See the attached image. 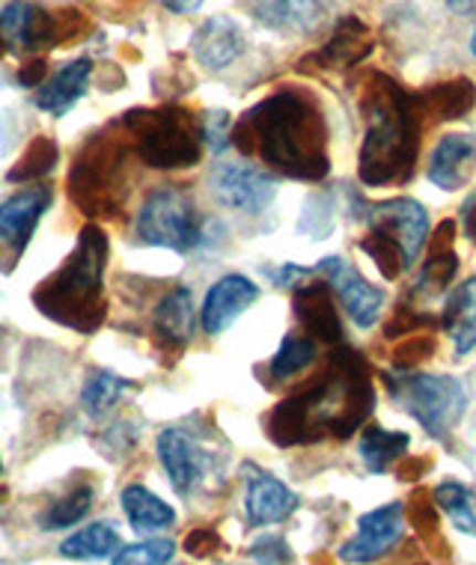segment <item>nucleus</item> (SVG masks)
I'll use <instances>...</instances> for the list:
<instances>
[{"mask_svg": "<svg viewBox=\"0 0 476 565\" xmlns=\"http://www.w3.org/2000/svg\"><path fill=\"white\" fill-rule=\"evenodd\" d=\"M3 45H7V42H3V36H0V54H3Z\"/></svg>", "mask_w": 476, "mask_h": 565, "instance_id": "nucleus-43", "label": "nucleus"}, {"mask_svg": "<svg viewBox=\"0 0 476 565\" xmlns=\"http://www.w3.org/2000/svg\"><path fill=\"white\" fill-rule=\"evenodd\" d=\"M191 51H194L200 66L209 68V72H221L230 63H235L244 51V33L233 19L214 15L197 28V33L191 36Z\"/></svg>", "mask_w": 476, "mask_h": 565, "instance_id": "nucleus-16", "label": "nucleus"}, {"mask_svg": "<svg viewBox=\"0 0 476 565\" xmlns=\"http://www.w3.org/2000/svg\"><path fill=\"white\" fill-rule=\"evenodd\" d=\"M173 542L170 539H146L137 545L119 547L114 565H167L173 559Z\"/></svg>", "mask_w": 476, "mask_h": 565, "instance_id": "nucleus-33", "label": "nucleus"}, {"mask_svg": "<svg viewBox=\"0 0 476 565\" xmlns=\"http://www.w3.org/2000/svg\"><path fill=\"white\" fill-rule=\"evenodd\" d=\"M265 28L283 33H310L325 15V0H247Z\"/></svg>", "mask_w": 476, "mask_h": 565, "instance_id": "nucleus-20", "label": "nucleus"}, {"mask_svg": "<svg viewBox=\"0 0 476 565\" xmlns=\"http://www.w3.org/2000/svg\"><path fill=\"white\" fill-rule=\"evenodd\" d=\"M313 274H319L328 280L337 298H340L342 310L349 316L351 322L358 324L360 331H367L372 324L379 322L381 307H384V292L375 289L372 282H367L360 277L355 268H351L342 256H328V259H321Z\"/></svg>", "mask_w": 476, "mask_h": 565, "instance_id": "nucleus-10", "label": "nucleus"}, {"mask_svg": "<svg viewBox=\"0 0 476 565\" xmlns=\"http://www.w3.org/2000/svg\"><path fill=\"white\" fill-rule=\"evenodd\" d=\"M388 384L393 399L435 438H447L467 408L465 384L453 375H411L409 372L402 379H390Z\"/></svg>", "mask_w": 476, "mask_h": 565, "instance_id": "nucleus-5", "label": "nucleus"}, {"mask_svg": "<svg viewBox=\"0 0 476 565\" xmlns=\"http://www.w3.org/2000/svg\"><path fill=\"white\" fill-rule=\"evenodd\" d=\"M444 328L456 340V354H470L476 349V277L462 282L444 307Z\"/></svg>", "mask_w": 476, "mask_h": 565, "instance_id": "nucleus-24", "label": "nucleus"}, {"mask_svg": "<svg viewBox=\"0 0 476 565\" xmlns=\"http://www.w3.org/2000/svg\"><path fill=\"white\" fill-rule=\"evenodd\" d=\"M367 224H370L372 238H379V242L388 244L390 250H396L402 256L405 268L417 263L429 235V215L417 200L399 196V200L372 205Z\"/></svg>", "mask_w": 476, "mask_h": 565, "instance_id": "nucleus-8", "label": "nucleus"}, {"mask_svg": "<svg viewBox=\"0 0 476 565\" xmlns=\"http://www.w3.org/2000/svg\"><path fill=\"white\" fill-rule=\"evenodd\" d=\"M194 295L188 286H176L170 292L158 301L156 316H152V324H156V333L167 345H186L191 337H194Z\"/></svg>", "mask_w": 476, "mask_h": 565, "instance_id": "nucleus-21", "label": "nucleus"}, {"mask_svg": "<svg viewBox=\"0 0 476 565\" xmlns=\"http://www.w3.org/2000/svg\"><path fill=\"white\" fill-rule=\"evenodd\" d=\"M256 298H260V286L251 277H244V274H226V277H221L205 292L203 312H200L203 331L212 333V337L224 333Z\"/></svg>", "mask_w": 476, "mask_h": 565, "instance_id": "nucleus-14", "label": "nucleus"}, {"mask_svg": "<svg viewBox=\"0 0 476 565\" xmlns=\"http://www.w3.org/2000/svg\"><path fill=\"white\" fill-rule=\"evenodd\" d=\"M123 147L107 143L105 137H93L81 152L78 164L68 175V194L87 215H110L123 203Z\"/></svg>", "mask_w": 476, "mask_h": 565, "instance_id": "nucleus-7", "label": "nucleus"}, {"mask_svg": "<svg viewBox=\"0 0 476 565\" xmlns=\"http://www.w3.org/2000/svg\"><path fill=\"white\" fill-rule=\"evenodd\" d=\"M203 140L209 143L212 152L226 149V140H230V114H224V110L209 114V117L203 119Z\"/></svg>", "mask_w": 476, "mask_h": 565, "instance_id": "nucleus-35", "label": "nucleus"}, {"mask_svg": "<svg viewBox=\"0 0 476 565\" xmlns=\"http://www.w3.org/2000/svg\"><path fill=\"white\" fill-rule=\"evenodd\" d=\"M405 533V509L402 503H388L367 512L358 521V533L340 547L342 563H375L399 545Z\"/></svg>", "mask_w": 476, "mask_h": 565, "instance_id": "nucleus-11", "label": "nucleus"}, {"mask_svg": "<svg viewBox=\"0 0 476 565\" xmlns=\"http://www.w3.org/2000/svg\"><path fill=\"white\" fill-rule=\"evenodd\" d=\"M447 7L453 12H462V15H465V12L476 10V0H447Z\"/></svg>", "mask_w": 476, "mask_h": 565, "instance_id": "nucleus-41", "label": "nucleus"}, {"mask_svg": "<svg viewBox=\"0 0 476 565\" xmlns=\"http://www.w3.org/2000/svg\"><path fill=\"white\" fill-rule=\"evenodd\" d=\"M429 105H432L435 114H441V119H453L474 105V87L467 81H456V84H447V87H437L432 89Z\"/></svg>", "mask_w": 476, "mask_h": 565, "instance_id": "nucleus-34", "label": "nucleus"}, {"mask_svg": "<svg viewBox=\"0 0 476 565\" xmlns=\"http://www.w3.org/2000/svg\"><path fill=\"white\" fill-rule=\"evenodd\" d=\"M137 238L152 247L188 254L200 242L194 200L182 188H156L137 212Z\"/></svg>", "mask_w": 476, "mask_h": 565, "instance_id": "nucleus-6", "label": "nucleus"}, {"mask_svg": "<svg viewBox=\"0 0 476 565\" xmlns=\"http://www.w3.org/2000/svg\"><path fill=\"white\" fill-rule=\"evenodd\" d=\"M325 137V119L310 98L298 89H281L244 117L239 147L286 175L321 179L328 173Z\"/></svg>", "mask_w": 476, "mask_h": 565, "instance_id": "nucleus-1", "label": "nucleus"}, {"mask_svg": "<svg viewBox=\"0 0 476 565\" xmlns=\"http://www.w3.org/2000/svg\"><path fill=\"white\" fill-rule=\"evenodd\" d=\"M119 545H123V539H119L117 526L107 524V521H98V524L78 530L75 536H68L60 545V556H66V559H105Z\"/></svg>", "mask_w": 476, "mask_h": 565, "instance_id": "nucleus-25", "label": "nucleus"}, {"mask_svg": "<svg viewBox=\"0 0 476 565\" xmlns=\"http://www.w3.org/2000/svg\"><path fill=\"white\" fill-rule=\"evenodd\" d=\"M409 444L411 438L402 435V431H384L379 426H367L363 438H360V458L372 473H384L409 449Z\"/></svg>", "mask_w": 476, "mask_h": 565, "instance_id": "nucleus-26", "label": "nucleus"}, {"mask_svg": "<svg viewBox=\"0 0 476 565\" xmlns=\"http://www.w3.org/2000/svg\"><path fill=\"white\" fill-rule=\"evenodd\" d=\"M123 126L131 131L137 152L149 167L173 170V167H191L200 158L203 143V126H197L186 110H146V114H128Z\"/></svg>", "mask_w": 476, "mask_h": 565, "instance_id": "nucleus-4", "label": "nucleus"}, {"mask_svg": "<svg viewBox=\"0 0 476 565\" xmlns=\"http://www.w3.org/2000/svg\"><path fill=\"white\" fill-rule=\"evenodd\" d=\"M313 361H316V342L307 340V337H298V333H292V337L283 340L281 351L274 354V379H292V375H298V372L307 370Z\"/></svg>", "mask_w": 476, "mask_h": 565, "instance_id": "nucleus-32", "label": "nucleus"}, {"mask_svg": "<svg viewBox=\"0 0 476 565\" xmlns=\"http://www.w3.org/2000/svg\"><path fill=\"white\" fill-rule=\"evenodd\" d=\"M45 81L49 78H45V63H42V60H33L28 66V72H24V68L19 72L21 87H42Z\"/></svg>", "mask_w": 476, "mask_h": 565, "instance_id": "nucleus-38", "label": "nucleus"}, {"mask_svg": "<svg viewBox=\"0 0 476 565\" xmlns=\"http://www.w3.org/2000/svg\"><path fill=\"white\" fill-rule=\"evenodd\" d=\"M465 226H467V235L476 242V203H470L465 209Z\"/></svg>", "mask_w": 476, "mask_h": 565, "instance_id": "nucleus-40", "label": "nucleus"}, {"mask_svg": "<svg viewBox=\"0 0 476 565\" xmlns=\"http://www.w3.org/2000/svg\"><path fill=\"white\" fill-rule=\"evenodd\" d=\"M209 191L226 209L260 215L277 196V179L253 164H218L209 173Z\"/></svg>", "mask_w": 476, "mask_h": 565, "instance_id": "nucleus-9", "label": "nucleus"}, {"mask_svg": "<svg viewBox=\"0 0 476 565\" xmlns=\"http://www.w3.org/2000/svg\"><path fill=\"white\" fill-rule=\"evenodd\" d=\"M123 509H126L128 524L135 533H161L167 526L176 524L173 507H167L165 500L156 498L149 488L144 486H128L123 491Z\"/></svg>", "mask_w": 476, "mask_h": 565, "instance_id": "nucleus-23", "label": "nucleus"}, {"mask_svg": "<svg viewBox=\"0 0 476 565\" xmlns=\"http://www.w3.org/2000/svg\"><path fill=\"white\" fill-rule=\"evenodd\" d=\"M476 167V137L474 135H447L432 152L429 179L444 191H458L465 185Z\"/></svg>", "mask_w": 476, "mask_h": 565, "instance_id": "nucleus-18", "label": "nucleus"}, {"mask_svg": "<svg viewBox=\"0 0 476 565\" xmlns=\"http://www.w3.org/2000/svg\"><path fill=\"white\" fill-rule=\"evenodd\" d=\"M251 554L263 565H283L292 559L289 547L283 545V539H260Z\"/></svg>", "mask_w": 476, "mask_h": 565, "instance_id": "nucleus-36", "label": "nucleus"}, {"mask_svg": "<svg viewBox=\"0 0 476 565\" xmlns=\"http://www.w3.org/2000/svg\"><path fill=\"white\" fill-rule=\"evenodd\" d=\"M435 503L449 515V521L467 533L476 536V491H470L462 482H444L435 488Z\"/></svg>", "mask_w": 476, "mask_h": 565, "instance_id": "nucleus-28", "label": "nucleus"}, {"mask_svg": "<svg viewBox=\"0 0 476 565\" xmlns=\"http://www.w3.org/2000/svg\"><path fill=\"white\" fill-rule=\"evenodd\" d=\"M167 10L170 12H179V15H188V12H197L200 10V3L203 0H161Z\"/></svg>", "mask_w": 476, "mask_h": 565, "instance_id": "nucleus-39", "label": "nucleus"}, {"mask_svg": "<svg viewBox=\"0 0 476 565\" xmlns=\"http://www.w3.org/2000/svg\"><path fill=\"white\" fill-rule=\"evenodd\" d=\"M105 265L107 235L96 224L84 226L66 263L36 286V310L72 331H98L105 322Z\"/></svg>", "mask_w": 476, "mask_h": 565, "instance_id": "nucleus-2", "label": "nucleus"}, {"mask_svg": "<svg viewBox=\"0 0 476 565\" xmlns=\"http://www.w3.org/2000/svg\"><path fill=\"white\" fill-rule=\"evenodd\" d=\"M298 509V498L289 488L283 486L281 479L268 477V473H251V486H247V521L253 526L281 524Z\"/></svg>", "mask_w": 476, "mask_h": 565, "instance_id": "nucleus-19", "label": "nucleus"}, {"mask_svg": "<svg viewBox=\"0 0 476 565\" xmlns=\"http://www.w3.org/2000/svg\"><path fill=\"white\" fill-rule=\"evenodd\" d=\"M295 310L310 331H316L321 340H340V319H337V307H334L331 289L328 282H304L295 289Z\"/></svg>", "mask_w": 476, "mask_h": 565, "instance_id": "nucleus-22", "label": "nucleus"}, {"mask_svg": "<svg viewBox=\"0 0 476 565\" xmlns=\"http://www.w3.org/2000/svg\"><path fill=\"white\" fill-rule=\"evenodd\" d=\"M57 164V147L51 137H36L30 149H24V156L19 158V164L10 170V182H33L49 175Z\"/></svg>", "mask_w": 476, "mask_h": 565, "instance_id": "nucleus-30", "label": "nucleus"}, {"mask_svg": "<svg viewBox=\"0 0 476 565\" xmlns=\"http://www.w3.org/2000/svg\"><path fill=\"white\" fill-rule=\"evenodd\" d=\"M218 545H221V539L214 536L212 530H197V533H191V536L186 539V551L191 556H209L218 551Z\"/></svg>", "mask_w": 476, "mask_h": 565, "instance_id": "nucleus-37", "label": "nucleus"}, {"mask_svg": "<svg viewBox=\"0 0 476 565\" xmlns=\"http://www.w3.org/2000/svg\"><path fill=\"white\" fill-rule=\"evenodd\" d=\"M370 51V42H367V30L363 24H358L355 19H346L337 30V36L328 42V49L321 51V57L331 60V66H351L358 63L363 54Z\"/></svg>", "mask_w": 476, "mask_h": 565, "instance_id": "nucleus-29", "label": "nucleus"}, {"mask_svg": "<svg viewBox=\"0 0 476 565\" xmlns=\"http://www.w3.org/2000/svg\"><path fill=\"white\" fill-rule=\"evenodd\" d=\"M51 205V188L33 185L10 196L7 203H0V244H7L12 256L24 254L30 244V235L49 212Z\"/></svg>", "mask_w": 476, "mask_h": 565, "instance_id": "nucleus-13", "label": "nucleus"}, {"mask_svg": "<svg viewBox=\"0 0 476 565\" xmlns=\"http://www.w3.org/2000/svg\"><path fill=\"white\" fill-rule=\"evenodd\" d=\"M0 36L15 51L54 49L60 40L54 15L33 0H12L0 10Z\"/></svg>", "mask_w": 476, "mask_h": 565, "instance_id": "nucleus-12", "label": "nucleus"}, {"mask_svg": "<svg viewBox=\"0 0 476 565\" xmlns=\"http://www.w3.org/2000/svg\"><path fill=\"white\" fill-rule=\"evenodd\" d=\"M89 75H93V63L87 57H78L60 66L54 75H51L45 84L36 93V108L45 110L49 117H66L68 110L75 108L81 102V96L87 93Z\"/></svg>", "mask_w": 476, "mask_h": 565, "instance_id": "nucleus-17", "label": "nucleus"}, {"mask_svg": "<svg viewBox=\"0 0 476 565\" xmlns=\"http://www.w3.org/2000/svg\"><path fill=\"white\" fill-rule=\"evenodd\" d=\"M470 54L476 57V30H474V36H470Z\"/></svg>", "mask_w": 476, "mask_h": 565, "instance_id": "nucleus-42", "label": "nucleus"}, {"mask_svg": "<svg viewBox=\"0 0 476 565\" xmlns=\"http://www.w3.org/2000/svg\"><path fill=\"white\" fill-rule=\"evenodd\" d=\"M0 477H3V458H0Z\"/></svg>", "mask_w": 476, "mask_h": 565, "instance_id": "nucleus-44", "label": "nucleus"}, {"mask_svg": "<svg viewBox=\"0 0 476 565\" xmlns=\"http://www.w3.org/2000/svg\"><path fill=\"white\" fill-rule=\"evenodd\" d=\"M158 458L165 465L170 486L179 494H191L205 468V452L200 444L186 429H165L158 435Z\"/></svg>", "mask_w": 476, "mask_h": 565, "instance_id": "nucleus-15", "label": "nucleus"}, {"mask_svg": "<svg viewBox=\"0 0 476 565\" xmlns=\"http://www.w3.org/2000/svg\"><path fill=\"white\" fill-rule=\"evenodd\" d=\"M126 391H131V381L119 379V375L107 370H96L89 372L87 384L81 391V405H84L89 417H102L105 411L114 408L126 396Z\"/></svg>", "mask_w": 476, "mask_h": 565, "instance_id": "nucleus-27", "label": "nucleus"}, {"mask_svg": "<svg viewBox=\"0 0 476 565\" xmlns=\"http://www.w3.org/2000/svg\"><path fill=\"white\" fill-rule=\"evenodd\" d=\"M0 337H3V324H0Z\"/></svg>", "mask_w": 476, "mask_h": 565, "instance_id": "nucleus-45", "label": "nucleus"}, {"mask_svg": "<svg viewBox=\"0 0 476 565\" xmlns=\"http://www.w3.org/2000/svg\"><path fill=\"white\" fill-rule=\"evenodd\" d=\"M363 114H367V137L360 149V179L367 185L396 182L409 170H414L417 105L393 81L379 75L367 89Z\"/></svg>", "mask_w": 476, "mask_h": 565, "instance_id": "nucleus-3", "label": "nucleus"}, {"mask_svg": "<svg viewBox=\"0 0 476 565\" xmlns=\"http://www.w3.org/2000/svg\"><path fill=\"white\" fill-rule=\"evenodd\" d=\"M89 507H93V488H75V491H68L66 498H60L49 512H42V530H63V526L78 524L81 518L89 512Z\"/></svg>", "mask_w": 476, "mask_h": 565, "instance_id": "nucleus-31", "label": "nucleus"}]
</instances>
